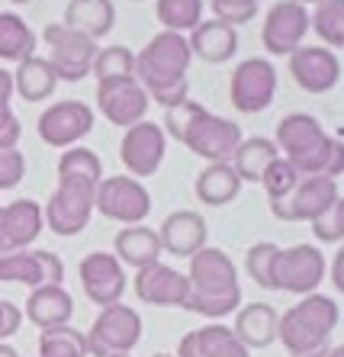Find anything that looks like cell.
I'll return each instance as SVG.
<instances>
[{
	"mask_svg": "<svg viewBox=\"0 0 344 357\" xmlns=\"http://www.w3.org/2000/svg\"><path fill=\"white\" fill-rule=\"evenodd\" d=\"M190 61H194V52L187 36L161 29L135 55V81L145 87L151 103H161L164 109L177 107L190 100V81H187Z\"/></svg>",
	"mask_w": 344,
	"mask_h": 357,
	"instance_id": "1",
	"label": "cell"
},
{
	"mask_svg": "<svg viewBox=\"0 0 344 357\" xmlns=\"http://www.w3.org/2000/svg\"><path fill=\"white\" fill-rule=\"evenodd\" d=\"M274 145L296 167L299 177H312V174L341 177L344 174V142L331 139L325 132V126L312 116V113H286L277 123Z\"/></svg>",
	"mask_w": 344,
	"mask_h": 357,
	"instance_id": "2",
	"label": "cell"
},
{
	"mask_svg": "<svg viewBox=\"0 0 344 357\" xmlns=\"http://www.w3.org/2000/svg\"><path fill=\"white\" fill-rule=\"evenodd\" d=\"M338 325V303L325 293H309L277 319V338L290 357H325Z\"/></svg>",
	"mask_w": 344,
	"mask_h": 357,
	"instance_id": "3",
	"label": "cell"
},
{
	"mask_svg": "<svg viewBox=\"0 0 344 357\" xmlns=\"http://www.w3.org/2000/svg\"><path fill=\"white\" fill-rule=\"evenodd\" d=\"M93 193L97 187L87 181H71V177H58V187L42 206L45 229L61 238L84 232L87 222L93 216Z\"/></svg>",
	"mask_w": 344,
	"mask_h": 357,
	"instance_id": "4",
	"label": "cell"
},
{
	"mask_svg": "<svg viewBox=\"0 0 344 357\" xmlns=\"http://www.w3.org/2000/svg\"><path fill=\"white\" fill-rule=\"evenodd\" d=\"M87 338V354L91 357H109V354H129L142 341V316L132 306L113 303L103 306L100 316L93 319Z\"/></svg>",
	"mask_w": 344,
	"mask_h": 357,
	"instance_id": "5",
	"label": "cell"
},
{
	"mask_svg": "<svg viewBox=\"0 0 344 357\" xmlns=\"http://www.w3.org/2000/svg\"><path fill=\"white\" fill-rule=\"evenodd\" d=\"M93 209L109 222L142 225L151 213V193L145 190V183L139 177H103L97 183V193H93Z\"/></svg>",
	"mask_w": 344,
	"mask_h": 357,
	"instance_id": "6",
	"label": "cell"
},
{
	"mask_svg": "<svg viewBox=\"0 0 344 357\" xmlns=\"http://www.w3.org/2000/svg\"><path fill=\"white\" fill-rule=\"evenodd\" d=\"M238 142H242V126H238L235 119L216 116V113H210L206 107L196 109V116L187 123L184 135H180V145H187L196 158L210 161V165H216V161H232Z\"/></svg>",
	"mask_w": 344,
	"mask_h": 357,
	"instance_id": "7",
	"label": "cell"
},
{
	"mask_svg": "<svg viewBox=\"0 0 344 357\" xmlns=\"http://www.w3.org/2000/svg\"><path fill=\"white\" fill-rule=\"evenodd\" d=\"M325 271H328L325 255L315 245H293V248L277 251L274 271H270V283H274V290L309 296L325 280Z\"/></svg>",
	"mask_w": 344,
	"mask_h": 357,
	"instance_id": "8",
	"label": "cell"
},
{
	"mask_svg": "<svg viewBox=\"0 0 344 357\" xmlns=\"http://www.w3.org/2000/svg\"><path fill=\"white\" fill-rule=\"evenodd\" d=\"M277 97V68L270 59H244L228 77V100L244 116L264 113Z\"/></svg>",
	"mask_w": 344,
	"mask_h": 357,
	"instance_id": "9",
	"label": "cell"
},
{
	"mask_svg": "<svg viewBox=\"0 0 344 357\" xmlns=\"http://www.w3.org/2000/svg\"><path fill=\"white\" fill-rule=\"evenodd\" d=\"M42 39L49 45V65L55 68L58 81H84L91 75L93 55H97V42L87 39L84 33L68 29L65 23H49L42 29Z\"/></svg>",
	"mask_w": 344,
	"mask_h": 357,
	"instance_id": "10",
	"label": "cell"
},
{
	"mask_svg": "<svg viewBox=\"0 0 344 357\" xmlns=\"http://www.w3.org/2000/svg\"><path fill=\"white\" fill-rule=\"evenodd\" d=\"M338 183L335 177L325 174H312L302 177L296 183V190L286 199H270V213L280 222H315L319 216H325L328 209L338 203Z\"/></svg>",
	"mask_w": 344,
	"mask_h": 357,
	"instance_id": "11",
	"label": "cell"
},
{
	"mask_svg": "<svg viewBox=\"0 0 344 357\" xmlns=\"http://www.w3.org/2000/svg\"><path fill=\"white\" fill-rule=\"evenodd\" d=\"M93 109L81 100H58L52 103L49 109L39 113V123H36V132L39 139L49 145V149H71L81 139L93 132Z\"/></svg>",
	"mask_w": 344,
	"mask_h": 357,
	"instance_id": "12",
	"label": "cell"
},
{
	"mask_svg": "<svg viewBox=\"0 0 344 357\" xmlns=\"http://www.w3.org/2000/svg\"><path fill=\"white\" fill-rule=\"evenodd\" d=\"M309 33V10L296 3V0H277L267 10L264 26H260V42L267 55H293L299 45H306Z\"/></svg>",
	"mask_w": 344,
	"mask_h": 357,
	"instance_id": "13",
	"label": "cell"
},
{
	"mask_svg": "<svg viewBox=\"0 0 344 357\" xmlns=\"http://www.w3.org/2000/svg\"><path fill=\"white\" fill-rule=\"evenodd\" d=\"M164 151H168V135L151 119L129 126L119 142V161L129 177H151L164 161Z\"/></svg>",
	"mask_w": 344,
	"mask_h": 357,
	"instance_id": "14",
	"label": "cell"
},
{
	"mask_svg": "<svg viewBox=\"0 0 344 357\" xmlns=\"http://www.w3.org/2000/svg\"><path fill=\"white\" fill-rule=\"evenodd\" d=\"M77 277H81V287H84L87 299L100 309L119 303L123 293H126V267L119 264V258L109 255V251L84 255V261L77 267Z\"/></svg>",
	"mask_w": 344,
	"mask_h": 357,
	"instance_id": "15",
	"label": "cell"
},
{
	"mask_svg": "<svg viewBox=\"0 0 344 357\" xmlns=\"http://www.w3.org/2000/svg\"><path fill=\"white\" fill-rule=\"evenodd\" d=\"M290 75L306 93H328L341 81V59L325 45H299L290 55Z\"/></svg>",
	"mask_w": 344,
	"mask_h": 357,
	"instance_id": "16",
	"label": "cell"
},
{
	"mask_svg": "<svg viewBox=\"0 0 344 357\" xmlns=\"http://www.w3.org/2000/svg\"><path fill=\"white\" fill-rule=\"evenodd\" d=\"M97 107L100 113L109 119L113 126H129L142 123L148 116L151 100L145 93V87L135 77H126V81H103L97 84Z\"/></svg>",
	"mask_w": 344,
	"mask_h": 357,
	"instance_id": "17",
	"label": "cell"
},
{
	"mask_svg": "<svg viewBox=\"0 0 344 357\" xmlns=\"http://www.w3.org/2000/svg\"><path fill=\"white\" fill-rule=\"evenodd\" d=\"M187 280H190V293H200V296H226V293L242 290L238 267L232 264V258L222 248H210V245L190 258Z\"/></svg>",
	"mask_w": 344,
	"mask_h": 357,
	"instance_id": "18",
	"label": "cell"
},
{
	"mask_svg": "<svg viewBox=\"0 0 344 357\" xmlns=\"http://www.w3.org/2000/svg\"><path fill=\"white\" fill-rule=\"evenodd\" d=\"M135 296L142 299L145 306H180L184 309L187 296H190V280L180 274L177 267H168L155 261V264L135 271Z\"/></svg>",
	"mask_w": 344,
	"mask_h": 357,
	"instance_id": "19",
	"label": "cell"
},
{
	"mask_svg": "<svg viewBox=\"0 0 344 357\" xmlns=\"http://www.w3.org/2000/svg\"><path fill=\"white\" fill-rule=\"evenodd\" d=\"M42 229V206L36 199H13L7 206H0V258L13 251H29Z\"/></svg>",
	"mask_w": 344,
	"mask_h": 357,
	"instance_id": "20",
	"label": "cell"
},
{
	"mask_svg": "<svg viewBox=\"0 0 344 357\" xmlns=\"http://www.w3.org/2000/svg\"><path fill=\"white\" fill-rule=\"evenodd\" d=\"M206 235H210V225L196 209H177L158 229L161 248L177 258H194L200 248H206Z\"/></svg>",
	"mask_w": 344,
	"mask_h": 357,
	"instance_id": "21",
	"label": "cell"
},
{
	"mask_svg": "<svg viewBox=\"0 0 344 357\" xmlns=\"http://www.w3.org/2000/svg\"><path fill=\"white\" fill-rule=\"evenodd\" d=\"M71 316H75V299L65 287H55V283H42L36 287L26 299V319L45 332V328H55V325H71Z\"/></svg>",
	"mask_w": 344,
	"mask_h": 357,
	"instance_id": "22",
	"label": "cell"
},
{
	"mask_svg": "<svg viewBox=\"0 0 344 357\" xmlns=\"http://www.w3.org/2000/svg\"><path fill=\"white\" fill-rule=\"evenodd\" d=\"M190 52L206 65H222V61L235 59L238 52V29L222 23V20H203L194 33L187 36Z\"/></svg>",
	"mask_w": 344,
	"mask_h": 357,
	"instance_id": "23",
	"label": "cell"
},
{
	"mask_svg": "<svg viewBox=\"0 0 344 357\" xmlns=\"http://www.w3.org/2000/svg\"><path fill=\"white\" fill-rule=\"evenodd\" d=\"M277 309L270 303H251V306H238L232 332L248 351H264L277 341Z\"/></svg>",
	"mask_w": 344,
	"mask_h": 357,
	"instance_id": "24",
	"label": "cell"
},
{
	"mask_svg": "<svg viewBox=\"0 0 344 357\" xmlns=\"http://www.w3.org/2000/svg\"><path fill=\"white\" fill-rule=\"evenodd\" d=\"M113 255L119 258V264L123 267H135V271H142V267L161 261L164 248H161L158 232L142 222V225H126V229H119L116 238H113Z\"/></svg>",
	"mask_w": 344,
	"mask_h": 357,
	"instance_id": "25",
	"label": "cell"
},
{
	"mask_svg": "<svg viewBox=\"0 0 344 357\" xmlns=\"http://www.w3.org/2000/svg\"><path fill=\"white\" fill-rule=\"evenodd\" d=\"M61 23L75 33H84L87 39H103L113 33L116 23V7L113 0H71L65 7V20Z\"/></svg>",
	"mask_w": 344,
	"mask_h": 357,
	"instance_id": "26",
	"label": "cell"
},
{
	"mask_svg": "<svg viewBox=\"0 0 344 357\" xmlns=\"http://www.w3.org/2000/svg\"><path fill=\"white\" fill-rule=\"evenodd\" d=\"M194 193L206 206H226V203H232L242 193V177L235 174L232 161H216V165L203 167L196 174Z\"/></svg>",
	"mask_w": 344,
	"mask_h": 357,
	"instance_id": "27",
	"label": "cell"
},
{
	"mask_svg": "<svg viewBox=\"0 0 344 357\" xmlns=\"http://www.w3.org/2000/svg\"><path fill=\"white\" fill-rule=\"evenodd\" d=\"M58 87V75H55V68L49 65V59H26L17 65L13 71V91L26 100V103H39V100H49Z\"/></svg>",
	"mask_w": 344,
	"mask_h": 357,
	"instance_id": "28",
	"label": "cell"
},
{
	"mask_svg": "<svg viewBox=\"0 0 344 357\" xmlns=\"http://www.w3.org/2000/svg\"><path fill=\"white\" fill-rule=\"evenodd\" d=\"M280 158V149L274 145V139H264V135H254V139H242L238 142L235 155H232V167L235 174L251 183H260L264 171H267L274 161Z\"/></svg>",
	"mask_w": 344,
	"mask_h": 357,
	"instance_id": "29",
	"label": "cell"
},
{
	"mask_svg": "<svg viewBox=\"0 0 344 357\" xmlns=\"http://www.w3.org/2000/svg\"><path fill=\"white\" fill-rule=\"evenodd\" d=\"M36 55V33L29 29L23 17L17 13H0V61H19L33 59Z\"/></svg>",
	"mask_w": 344,
	"mask_h": 357,
	"instance_id": "30",
	"label": "cell"
},
{
	"mask_svg": "<svg viewBox=\"0 0 344 357\" xmlns=\"http://www.w3.org/2000/svg\"><path fill=\"white\" fill-rule=\"evenodd\" d=\"M309 29H315L325 49H344V0H319L309 13Z\"/></svg>",
	"mask_w": 344,
	"mask_h": 357,
	"instance_id": "31",
	"label": "cell"
},
{
	"mask_svg": "<svg viewBox=\"0 0 344 357\" xmlns=\"http://www.w3.org/2000/svg\"><path fill=\"white\" fill-rule=\"evenodd\" d=\"M91 75L97 77V84L135 77V52L126 49V45H107V49H97L93 65H91Z\"/></svg>",
	"mask_w": 344,
	"mask_h": 357,
	"instance_id": "32",
	"label": "cell"
},
{
	"mask_svg": "<svg viewBox=\"0 0 344 357\" xmlns=\"http://www.w3.org/2000/svg\"><path fill=\"white\" fill-rule=\"evenodd\" d=\"M58 177L87 181L97 187L103 181V161L97 151L84 149V145H71V149L61 151V158H58Z\"/></svg>",
	"mask_w": 344,
	"mask_h": 357,
	"instance_id": "33",
	"label": "cell"
},
{
	"mask_svg": "<svg viewBox=\"0 0 344 357\" xmlns=\"http://www.w3.org/2000/svg\"><path fill=\"white\" fill-rule=\"evenodd\" d=\"M155 13L164 29L187 36L203 23V0H158Z\"/></svg>",
	"mask_w": 344,
	"mask_h": 357,
	"instance_id": "34",
	"label": "cell"
},
{
	"mask_svg": "<svg viewBox=\"0 0 344 357\" xmlns=\"http://www.w3.org/2000/svg\"><path fill=\"white\" fill-rule=\"evenodd\" d=\"M39 357H87V338L75 325H55L39 335Z\"/></svg>",
	"mask_w": 344,
	"mask_h": 357,
	"instance_id": "35",
	"label": "cell"
},
{
	"mask_svg": "<svg viewBox=\"0 0 344 357\" xmlns=\"http://www.w3.org/2000/svg\"><path fill=\"white\" fill-rule=\"evenodd\" d=\"M194 335H196V344H200L203 357H251V351L235 338V332L228 325L212 322L206 328H196Z\"/></svg>",
	"mask_w": 344,
	"mask_h": 357,
	"instance_id": "36",
	"label": "cell"
},
{
	"mask_svg": "<svg viewBox=\"0 0 344 357\" xmlns=\"http://www.w3.org/2000/svg\"><path fill=\"white\" fill-rule=\"evenodd\" d=\"M0 283H23L29 290L42 287V264L36 258V251H13L0 258Z\"/></svg>",
	"mask_w": 344,
	"mask_h": 357,
	"instance_id": "37",
	"label": "cell"
},
{
	"mask_svg": "<svg viewBox=\"0 0 344 357\" xmlns=\"http://www.w3.org/2000/svg\"><path fill=\"white\" fill-rule=\"evenodd\" d=\"M302 177L296 174V167L290 165V161L280 155L274 165L264 171V177H260V187H264V193H267V199H286L290 193L296 190V183H299Z\"/></svg>",
	"mask_w": 344,
	"mask_h": 357,
	"instance_id": "38",
	"label": "cell"
},
{
	"mask_svg": "<svg viewBox=\"0 0 344 357\" xmlns=\"http://www.w3.org/2000/svg\"><path fill=\"white\" fill-rule=\"evenodd\" d=\"M277 245L274 241H258V245H251L248 248V255H244V271H248V277H251L258 287H264V290H274V283H270V271H274V258H277Z\"/></svg>",
	"mask_w": 344,
	"mask_h": 357,
	"instance_id": "39",
	"label": "cell"
},
{
	"mask_svg": "<svg viewBox=\"0 0 344 357\" xmlns=\"http://www.w3.org/2000/svg\"><path fill=\"white\" fill-rule=\"evenodd\" d=\"M238 306H242V290L226 293V296H200V293H190L184 303V309L200 312V316H206V319H222V316H228V312H238Z\"/></svg>",
	"mask_w": 344,
	"mask_h": 357,
	"instance_id": "40",
	"label": "cell"
},
{
	"mask_svg": "<svg viewBox=\"0 0 344 357\" xmlns=\"http://www.w3.org/2000/svg\"><path fill=\"white\" fill-rule=\"evenodd\" d=\"M258 3L260 0H210L212 13H216V20H222V23L228 26H242V23H251L254 13H258Z\"/></svg>",
	"mask_w": 344,
	"mask_h": 357,
	"instance_id": "41",
	"label": "cell"
},
{
	"mask_svg": "<svg viewBox=\"0 0 344 357\" xmlns=\"http://www.w3.org/2000/svg\"><path fill=\"white\" fill-rule=\"evenodd\" d=\"M309 225L319 241H344V197H338L335 206Z\"/></svg>",
	"mask_w": 344,
	"mask_h": 357,
	"instance_id": "42",
	"label": "cell"
},
{
	"mask_svg": "<svg viewBox=\"0 0 344 357\" xmlns=\"http://www.w3.org/2000/svg\"><path fill=\"white\" fill-rule=\"evenodd\" d=\"M26 177V158L19 149H0V190H13Z\"/></svg>",
	"mask_w": 344,
	"mask_h": 357,
	"instance_id": "43",
	"label": "cell"
},
{
	"mask_svg": "<svg viewBox=\"0 0 344 357\" xmlns=\"http://www.w3.org/2000/svg\"><path fill=\"white\" fill-rule=\"evenodd\" d=\"M23 325V309L13 306L10 299H0V341L13 338Z\"/></svg>",
	"mask_w": 344,
	"mask_h": 357,
	"instance_id": "44",
	"label": "cell"
},
{
	"mask_svg": "<svg viewBox=\"0 0 344 357\" xmlns=\"http://www.w3.org/2000/svg\"><path fill=\"white\" fill-rule=\"evenodd\" d=\"M36 258H39V264H42V280L45 283H55V287H58V283L65 280V264H61V258L55 255V251H36Z\"/></svg>",
	"mask_w": 344,
	"mask_h": 357,
	"instance_id": "45",
	"label": "cell"
},
{
	"mask_svg": "<svg viewBox=\"0 0 344 357\" xmlns=\"http://www.w3.org/2000/svg\"><path fill=\"white\" fill-rule=\"evenodd\" d=\"M331 287L338 293H344V241H341V248H338L335 261H331Z\"/></svg>",
	"mask_w": 344,
	"mask_h": 357,
	"instance_id": "46",
	"label": "cell"
},
{
	"mask_svg": "<svg viewBox=\"0 0 344 357\" xmlns=\"http://www.w3.org/2000/svg\"><path fill=\"white\" fill-rule=\"evenodd\" d=\"M174 357H203L200 354V344H196V335L187 332L184 338H180V344H177V354Z\"/></svg>",
	"mask_w": 344,
	"mask_h": 357,
	"instance_id": "47",
	"label": "cell"
},
{
	"mask_svg": "<svg viewBox=\"0 0 344 357\" xmlns=\"http://www.w3.org/2000/svg\"><path fill=\"white\" fill-rule=\"evenodd\" d=\"M13 97V75H10L7 68H0V100H7Z\"/></svg>",
	"mask_w": 344,
	"mask_h": 357,
	"instance_id": "48",
	"label": "cell"
},
{
	"mask_svg": "<svg viewBox=\"0 0 344 357\" xmlns=\"http://www.w3.org/2000/svg\"><path fill=\"white\" fill-rule=\"evenodd\" d=\"M0 357H19V351L13 344H7V341H0Z\"/></svg>",
	"mask_w": 344,
	"mask_h": 357,
	"instance_id": "49",
	"label": "cell"
},
{
	"mask_svg": "<svg viewBox=\"0 0 344 357\" xmlns=\"http://www.w3.org/2000/svg\"><path fill=\"white\" fill-rule=\"evenodd\" d=\"M325 357H344V344H338V348H331Z\"/></svg>",
	"mask_w": 344,
	"mask_h": 357,
	"instance_id": "50",
	"label": "cell"
},
{
	"mask_svg": "<svg viewBox=\"0 0 344 357\" xmlns=\"http://www.w3.org/2000/svg\"><path fill=\"white\" fill-rule=\"evenodd\" d=\"M296 3H302V7H309V3H312V7H315L319 0H296Z\"/></svg>",
	"mask_w": 344,
	"mask_h": 357,
	"instance_id": "51",
	"label": "cell"
},
{
	"mask_svg": "<svg viewBox=\"0 0 344 357\" xmlns=\"http://www.w3.org/2000/svg\"><path fill=\"white\" fill-rule=\"evenodd\" d=\"M10 3H17V7H23V3H33V0H10Z\"/></svg>",
	"mask_w": 344,
	"mask_h": 357,
	"instance_id": "52",
	"label": "cell"
},
{
	"mask_svg": "<svg viewBox=\"0 0 344 357\" xmlns=\"http://www.w3.org/2000/svg\"><path fill=\"white\" fill-rule=\"evenodd\" d=\"M151 357H174V354H164V351H161V354H151Z\"/></svg>",
	"mask_w": 344,
	"mask_h": 357,
	"instance_id": "53",
	"label": "cell"
},
{
	"mask_svg": "<svg viewBox=\"0 0 344 357\" xmlns=\"http://www.w3.org/2000/svg\"><path fill=\"white\" fill-rule=\"evenodd\" d=\"M109 357H129V354H109Z\"/></svg>",
	"mask_w": 344,
	"mask_h": 357,
	"instance_id": "54",
	"label": "cell"
},
{
	"mask_svg": "<svg viewBox=\"0 0 344 357\" xmlns=\"http://www.w3.org/2000/svg\"><path fill=\"white\" fill-rule=\"evenodd\" d=\"M135 3H139V0H135Z\"/></svg>",
	"mask_w": 344,
	"mask_h": 357,
	"instance_id": "55",
	"label": "cell"
}]
</instances>
